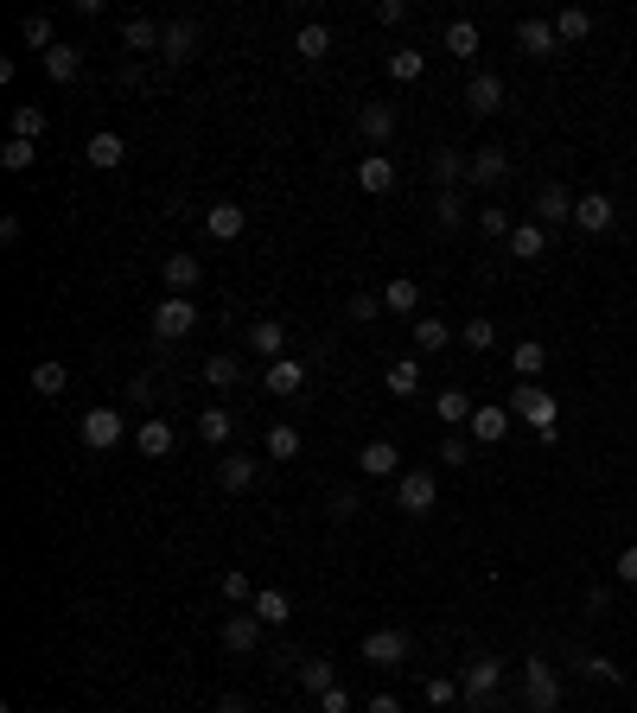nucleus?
Returning a JSON list of instances; mask_svg holds the SVG:
<instances>
[{
    "instance_id": "412c9836",
    "label": "nucleus",
    "mask_w": 637,
    "mask_h": 713,
    "mask_svg": "<svg viewBox=\"0 0 637 713\" xmlns=\"http://www.w3.org/2000/svg\"><path fill=\"white\" fill-rule=\"evenodd\" d=\"M249 612H255V618H262V624H268V631H274V624H287V618H294V599H287V593H281V586H255V599H249Z\"/></svg>"
},
{
    "instance_id": "dca6fc26",
    "label": "nucleus",
    "mask_w": 637,
    "mask_h": 713,
    "mask_svg": "<svg viewBox=\"0 0 637 713\" xmlns=\"http://www.w3.org/2000/svg\"><path fill=\"white\" fill-rule=\"evenodd\" d=\"M516 45H523L529 58H555L561 32H555V20H523V26H516Z\"/></svg>"
},
{
    "instance_id": "cd10ccee",
    "label": "nucleus",
    "mask_w": 637,
    "mask_h": 713,
    "mask_svg": "<svg viewBox=\"0 0 637 713\" xmlns=\"http://www.w3.org/2000/svg\"><path fill=\"white\" fill-rule=\"evenodd\" d=\"M198 51V26L192 20H166V39H160V58H172V64H185Z\"/></svg>"
},
{
    "instance_id": "2eb2a0df",
    "label": "nucleus",
    "mask_w": 637,
    "mask_h": 713,
    "mask_svg": "<svg viewBox=\"0 0 637 713\" xmlns=\"http://www.w3.org/2000/svg\"><path fill=\"white\" fill-rule=\"evenodd\" d=\"M504 179H510V153L504 147H472V179L466 185H485L491 191V185H504Z\"/></svg>"
},
{
    "instance_id": "5701e85b",
    "label": "nucleus",
    "mask_w": 637,
    "mask_h": 713,
    "mask_svg": "<svg viewBox=\"0 0 637 713\" xmlns=\"http://www.w3.org/2000/svg\"><path fill=\"white\" fill-rule=\"evenodd\" d=\"M39 64H45L51 83H77V77H83V45H51Z\"/></svg>"
},
{
    "instance_id": "ea45409f",
    "label": "nucleus",
    "mask_w": 637,
    "mask_h": 713,
    "mask_svg": "<svg viewBox=\"0 0 637 713\" xmlns=\"http://www.w3.org/2000/svg\"><path fill=\"white\" fill-rule=\"evenodd\" d=\"M383 71H389L395 83H421V77H427V51H389Z\"/></svg>"
},
{
    "instance_id": "473e14b6",
    "label": "nucleus",
    "mask_w": 637,
    "mask_h": 713,
    "mask_svg": "<svg viewBox=\"0 0 637 713\" xmlns=\"http://www.w3.org/2000/svg\"><path fill=\"white\" fill-rule=\"evenodd\" d=\"M510 370L523 376V382H542V370H548V351H542V338H523L510 351Z\"/></svg>"
},
{
    "instance_id": "79ce46f5",
    "label": "nucleus",
    "mask_w": 637,
    "mask_h": 713,
    "mask_svg": "<svg viewBox=\"0 0 637 713\" xmlns=\"http://www.w3.org/2000/svg\"><path fill=\"white\" fill-rule=\"evenodd\" d=\"M204 382L211 389H236L243 382V357H204Z\"/></svg>"
},
{
    "instance_id": "8fccbe9b",
    "label": "nucleus",
    "mask_w": 637,
    "mask_h": 713,
    "mask_svg": "<svg viewBox=\"0 0 637 713\" xmlns=\"http://www.w3.org/2000/svg\"><path fill=\"white\" fill-rule=\"evenodd\" d=\"M32 160H39V141H13V134H7V147H0V166H7V172H32Z\"/></svg>"
},
{
    "instance_id": "13d9d810",
    "label": "nucleus",
    "mask_w": 637,
    "mask_h": 713,
    "mask_svg": "<svg viewBox=\"0 0 637 713\" xmlns=\"http://www.w3.org/2000/svg\"><path fill=\"white\" fill-rule=\"evenodd\" d=\"M357 510H364V497H357V491H338V497H332V516H338V523H351Z\"/></svg>"
},
{
    "instance_id": "338daca9",
    "label": "nucleus",
    "mask_w": 637,
    "mask_h": 713,
    "mask_svg": "<svg viewBox=\"0 0 637 713\" xmlns=\"http://www.w3.org/2000/svg\"><path fill=\"white\" fill-rule=\"evenodd\" d=\"M631 713H637V707H631Z\"/></svg>"
},
{
    "instance_id": "a211bd4d",
    "label": "nucleus",
    "mask_w": 637,
    "mask_h": 713,
    "mask_svg": "<svg viewBox=\"0 0 637 713\" xmlns=\"http://www.w3.org/2000/svg\"><path fill=\"white\" fill-rule=\"evenodd\" d=\"M466 109H472V115H497V109H504V77L478 71V77L466 83Z\"/></svg>"
},
{
    "instance_id": "69168bd1",
    "label": "nucleus",
    "mask_w": 637,
    "mask_h": 713,
    "mask_svg": "<svg viewBox=\"0 0 637 713\" xmlns=\"http://www.w3.org/2000/svg\"><path fill=\"white\" fill-rule=\"evenodd\" d=\"M217 713H249L243 701H236V694H230V701H217Z\"/></svg>"
},
{
    "instance_id": "7c9ffc66",
    "label": "nucleus",
    "mask_w": 637,
    "mask_h": 713,
    "mask_svg": "<svg viewBox=\"0 0 637 713\" xmlns=\"http://www.w3.org/2000/svg\"><path fill=\"white\" fill-rule=\"evenodd\" d=\"M510 255H516V262H542V255H548V230H542V223H516V230H510Z\"/></svg>"
},
{
    "instance_id": "6e6d98bb",
    "label": "nucleus",
    "mask_w": 637,
    "mask_h": 713,
    "mask_svg": "<svg viewBox=\"0 0 637 713\" xmlns=\"http://www.w3.org/2000/svg\"><path fill=\"white\" fill-rule=\"evenodd\" d=\"M223 599H236V605H249V599H255V586H249V573H223Z\"/></svg>"
},
{
    "instance_id": "680f3d73",
    "label": "nucleus",
    "mask_w": 637,
    "mask_h": 713,
    "mask_svg": "<svg viewBox=\"0 0 637 713\" xmlns=\"http://www.w3.org/2000/svg\"><path fill=\"white\" fill-rule=\"evenodd\" d=\"M618 580H625V586H637V542H631L625 554H618Z\"/></svg>"
},
{
    "instance_id": "e433bc0d",
    "label": "nucleus",
    "mask_w": 637,
    "mask_h": 713,
    "mask_svg": "<svg viewBox=\"0 0 637 713\" xmlns=\"http://www.w3.org/2000/svg\"><path fill=\"white\" fill-rule=\"evenodd\" d=\"M446 344H453V325H446V319H415V351L421 357L446 351Z\"/></svg>"
},
{
    "instance_id": "603ef678",
    "label": "nucleus",
    "mask_w": 637,
    "mask_h": 713,
    "mask_svg": "<svg viewBox=\"0 0 637 713\" xmlns=\"http://www.w3.org/2000/svg\"><path fill=\"white\" fill-rule=\"evenodd\" d=\"M344 312H351L357 325H370V319H383V293H351L344 300Z\"/></svg>"
},
{
    "instance_id": "09e8293b",
    "label": "nucleus",
    "mask_w": 637,
    "mask_h": 713,
    "mask_svg": "<svg viewBox=\"0 0 637 713\" xmlns=\"http://www.w3.org/2000/svg\"><path fill=\"white\" fill-rule=\"evenodd\" d=\"M459 344H466V351H497V325L491 319H466L459 325Z\"/></svg>"
},
{
    "instance_id": "3c124183",
    "label": "nucleus",
    "mask_w": 637,
    "mask_h": 713,
    "mask_svg": "<svg viewBox=\"0 0 637 713\" xmlns=\"http://www.w3.org/2000/svg\"><path fill=\"white\" fill-rule=\"evenodd\" d=\"M434 223H440L446 236H453L459 223H466V204H459V191H440V204H434Z\"/></svg>"
},
{
    "instance_id": "052dcab7",
    "label": "nucleus",
    "mask_w": 637,
    "mask_h": 713,
    "mask_svg": "<svg viewBox=\"0 0 637 713\" xmlns=\"http://www.w3.org/2000/svg\"><path fill=\"white\" fill-rule=\"evenodd\" d=\"M319 713H351V694H344V688H325V694H319Z\"/></svg>"
},
{
    "instance_id": "e2e57ef3",
    "label": "nucleus",
    "mask_w": 637,
    "mask_h": 713,
    "mask_svg": "<svg viewBox=\"0 0 637 713\" xmlns=\"http://www.w3.org/2000/svg\"><path fill=\"white\" fill-rule=\"evenodd\" d=\"M128 395H134V402L147 408V402H153V395H160V389H153V376H134V389H128Z\"/></svg>"
},
{
    "instance_id": "4c0bfd02",
    "label": "nucleus",
    "mask_w": 637,
    "mask_h": 713,
    "mask_svg": "<svg viewBox=\"0 0 637 713\" xmlns=\"http://www.w3.org/2000/svg\"><path fill=\"white\" fill-rule=\"evenodd\" d=\"M300 688H306V694H313V701H319L325 688H338V669L325 663V656H306V663H300Z\"/></svg>"
},
{
    "instance_id": "c756f323",
    "label": "nucleus",
    "mask_w": 637,
    "mask_h": 713,
    "mask_svg": "<svg viewBox=\"0 0 637 713\" xmlns=\"http://www.w3.org/2000/svg\"><path fill=\"white\" fill-rule=\"evenodd\" d=\"M434 414H440V427H446V433L472 427V395H466V389H440V402H434Z\"/></svg>"
},
{
    "instance_id": "f03ea898",
    "label": "nucleus",
    "mask_w": 637,
    "mask_h": 713,
    "mask_svg": "<svg viewBox=\"0 0 637 713\" xmlns=\"http://www.w3.org/2000/svg\"><path fill=\"white\" fill-rule=\"evenodd\" d=\"M192 332H198V306L185 300V293H166V300L153 306V338L179 344V338H192Z\"/></svg>"
},
{
    "instance_id": "393cba45",
    "label": "nucleus",
    "mask_w": 637,
    "mask_h": 713,
    "mask_svg": "<svg viewBox=\"0 0 637 713\" xmlns=\"http://www.w3.org/2000/svg\"><path fill=\"white\" fill-rule=\"evenodd\" d=\"M357 185H364L370 198L395 191V160H389V153H364V166H357Z\"/></svg>"
},
{
    "instance_id": "20e7f679",
    "label": "nucleus",
    "mask_w": 637,
    "mask_h": 713,
    "mask_svg": "<svg viewBox=\"0 0 637 713\" xmlns=\"http://www.w3.org/2000/svg\"><path fill=\"white\" fill-rule=\"evenodd\" d=\"M523 694H529V713H555V707H561V675H555V663L529 656V663H523Z\"/></svg>"
},
{
    "instance_id": "5fc2aeb1",
    "label": "nucleus",
    "mask_w": 637,
    "mask_h": 713,
    "mask_svg": "<svg viewBox=\"0 0 637 713\" xmlns=\"http://www.w3.org/2000/svg\"><path fill=\"white\" fill-rule=\"evenodd\" d=\"M440 459H446V465H466V459H472L466 433H446V440H440Z\"/></svg>"
},
{
    "instance_id": "39448f33",
    "label": "nucleus",
    "mask_w": 637,
    "mask_h": 713,
    "mask_svg": "<svg viewBox=\"0 0 637 713\" xmlns=\"http://www.w3.org/2000/svg\"><path fill=\"white\" fill-rule=\"evenodd\" d=\"M440 503V478L434 472H402L395 478V510L402 516H427Z\"/></svg>"
},
{
    "instance_id": "58836bf2",
    "label": "nucleus",
    "mask_w": 637,
    "mask_h": 713,
    "mask_svg": "<svg viewBox=\"0 0 637 713\" xmlns=\"http://www.w3.org/2000/svg\"><path fill=\"white\" fill-rule=\"evenodd\" d=\"M20 39L39 51V58H45L51 45H64V39H58V26H51V13H32V20H20Z\"/></svg>"
},
{
    "instance_id": "c9c22d12",
    "label": "nucleus",
    "mask_w": 637,
    "mask_h": 713,
    "mask_svg": "<svg viewBox=\"0 0 637 713\" xmlns=\"http://www.w3.org/2000/svg\"><path fill=\"white\" fill-rule=\"evenodd\" d=\"M160 39H166V26H153L147 13H134V20L122 26V45L128 51H160Z\"/></svg>"
},
{
    "instance_id": "f257e3e1",
    "label": "nucleus",
    "mask_w": 637,
    "mask_h": 713,
    "mask_svg": "<svg viewBox=\"0 0 637 713\" xmlns=\"http://www.w3.org/2000/svg\"><path fill=\"white\" fill-rule=\"evenodd\" d=\"M510 414H516V421H523L529 433H536V440H548V446H555V427H561V402H555V395L542 389V382H516V389H510Z\"/></svg>"
},
{
    "instance_id": "f3484780",
    "label": "nucleus",
    "mask_w": 637,
    "mask_h": 713,
    "mask_svg": "<svg viewBox=\"0 0 637 713\" xmlns=\"http://www.w3.org/2000/svg\"><path fill=\"white\" fill-rule=\"evenodd\" d=\"M160 274H166V293H185V300H192V287L204 281V262L198 255H166Z\"/></svg>"
},
{
    "instance_id": "1a4fd4ad",
    "label": "nucleus",
    "mask_w": 637,
    "mask_h": 713,
    "mask_svg": "<svg viewBox=\"0 0 637 713\" xmlns=\"http://www.w3.org/2000/svg\"><path fill=\"white\" fill-rule=\"evenodd\" d=\"M243 351H249V357H268V363L287 357V325H281V319H255L249 332H243Z\"/></svg>"
},
{
    "instance_id": "c85d7f7f",
    "label": "nucleus",
    "mask_w": 637,
    "mask_h": 713,
    "mask_svg": "<svg viewBox=\"0 0 637 713\" xmlns=\"http://www.w3.org/2000/svg\"><path fill=\"white\" fill-rule=\"evenodd\" d=\"M294 51H300V58H306V64H319V58H332V26H325V20H306V26L294 32Z\"/></svg>"
},
{
    "instance_id": "b1692460",
    "label": "nucleus",
    "mask_w": 637,
    "mask_h": 713,
    "mask_svg": "<svg viewBox=\"0 0 637 713\" xmlns=\"http://www.w3.org/2000/svg\"><path fill=\"white\" fill-rule=\"evenodd\" d=\"M64 389H71V370H64L58 357H39V363H32V395H45V402H58Z\"/></svg>"
},
{
    "instance_id": "a19ab883",
    "label": "nucleus",
    "mask_w": 637,
    "mask_h": 713,
    "mask_svg": "<svg viewBox=\"0 0 637 713\" xmlns=\"http://www.w3.org/2000/svg\"><path fill=\"white\" fill-rule=\"evenodd\" d=\"M13 141H45V109L39 102H20V109H13Z\"/></svg>"
},
{
    "instance_id": "4468645a",
    "label": "nucleus",
    "mask_w": 637,
    "mask_h": 713,
    "mask_svg": "<svg viewBox=\"0 0 637 713\" xmlns=\"http://www.w3.org/2000/svg\"><path fill=\"white\" fill-rule=\"evenodd\" d=\"M262 389L268 395H300L306 389V363L300 357H274L268 370H262Z\"/></svg>"
},
{
    "instance_id": "f8f14e48",
    "label": "nucleus",
    "mask_w": 637,
    "mask_h": 713,
    "mask_svg": "<svg viewBox=\"0 0 637 713\" xmlns=\"http://www.w3.org/2000/svg\"><path fill=\"white\" fill-rule=\"evenodd\" d=\"M204 230H211L217 242H236V236L249 230V211H243V204H230V198H217L211 211H204Z\"/></svg>"
},
{
    "instance_id": "a18cd8bd",
    "label": "nucleus",
    "mask_w": 637,
    "mask_h": 713,
    "mask_svg": "<svg viewBox=\"0 0 637 713\" xmlns=\"http://www.w3.org/2000/svg\"><path fill=\"white\" fill-rule=\"evenodd\" d=\"M555 32H561V45H580L593 32V13H580V7H567V13H555Z\"/></svg>"
},
{
    "instance_id": "6ab92c4d",
    "label": "nucleus",
    "mask_w": 637,
    "mask_h": 713,
    "mask_svg": "<svg viewBox=\"0 0 637 713\" xmlns=\"http://www.w3.org/2000/svg\"><path fill=\"white\" fill-rule=\"evenodd\" d=\"M472 440L478 446H504L510 440V408H472Z\"/></svg>"
},
{
    "instance_id": "7ed1b4c3",
    "label": "nucleus",
    "mask_w": 637,
    "mask_h": 713,
    "mask_svg": "<svg viewBox=\"0 0 637 713\" xmlns=\"http://www.w3.org/2000/svg\"><path fill=\"white\" fill-rule=\"evenodd\" d=\"M77 433H83V446H90V452H115V446L128 440V421H122V408H90L77 421Z\"/></svg>"
},
{
    "instance_id": "a878e982",
    "label": "nucleus",
    "mask_w": 637,
    "mask_h": 713,
    "mask_svg": "<svg viewBox=\"0 0 637 713\" xmlns=\"http://www.w3.org/2000/svg\"><path fill=\"white\" fill-rule=\"evenodd\" d=\"M383 389L395 395V402H408V395H421V363L415 357H395L383 370Z\"/></svg>"
},
{
    "instance_id": "0e129e2a",
    "label": "nucleus",
    "mask_w": 637,
    "mask_h": 713,
    "mask_svg": "<svg viewBox=\"0 0 637 713\" xmlns=\"http://www.w3.org/2000/svg\"><path fill=\"white\" fill-rule=\"evenodd\" d=\"M364 713H402V701H395V694H370Z\"/></svg>"
},
{
    "instance_id": "37998d69",
    "label": "nucleus",
    "mask_w": 637,
    "mask_h": 713,
    "mask_svg": "<svg viewBox=\"0 0 637 713\" xmlns=\"http://www.w3.org/2000/svg\"><path fill=\"white\" fill-rule=\"evenodd\" d=\"M446 58H478V26H472V20H453V26H446Z\"/></svg>"
},
{
    "instance_id": "9d476101",
    "label": "nucleus",
    "mask_w": 637,
    "mask_h": 713,
    "mask_svg": "<svg viewBox=\"0 0 637 713\" xmlns=\"http://www.w3.org/2000/svg\"><path fill=\"white\" fill-rule=\"evenodd\" d=\"M395 102H364V109H357V134H364L370 147H383V141H395Z\"/></svg>"
},
{
    "instance_id": "4be33fe9",
    "label": "nucleus",
    "mask_w": 637,
    "mask_h": 713,
    "mask_svg": "<svg viewBox=\"0 0 637 713\" xmlns=\"http://www.w3.org/2000/svg\"><path fill=\"white\" fill-rule=\"evenodd\" d=\"M427 172L453 191V185H466L472 179V153H453V147H434V160H427Z\"/></svg>"
},
{
    "instance_id": "4d7b16f0",
    "label": "nucleus",
    "mask_w": 637,
    "mask_h": 713,
    "mask_svg": "<svg viewBox=\"0 0 637 713\" xmlns=\"http://www.w3.org/2000/svg\"><path fill=\"white\" fill-rule=\"evenodd\" d=\"M408 20V0H376V26H402Z\"/></svg>"
},
{
    "instance_id": "c03bdc74",
    "label": "nucleus",
    "mask_w": 637,
    "mask_h": 713,
    "mask_svg": "<svg viewBox=\"0 0 637 713\" xmlns=\"http://www.w3.org/2000/svg\"><path fill=\"white\" fill-rule=\"evenodd\" d=\"M300 427H287V421H274L268 427V459H300Z\"/></svg>"
},
{
    "instance_id": "aec40b11",
    "label": "nucleus",
    "mask_w": 637,
    "mask_h": 713,
    "mask_svg": "<svg viewBox=\"0 0 637 713\" xmlns=\"http://www.w3.org/2000/svg\"><path fill=\"white\" fill-rule=\"evenodd\" d=\"M83 160H90L96 172H115V166L128 160V141H122V134H109V128H102V134H90V147H83Z\"/></svg>"
},
{
    "instance_id": "0eeeda50",
    "label": "nucleus",
    "mask_w": 637,
    "mask_h": 713,
    "mask_svg": "<svg viewBox=\"0 0 637 713\" xmlns=\"http://www.w3.org/2000/svg\"><path fill=\"white\" fill-rule=\"evenodd\" d=\"M618 223V204L606 198V191H587V198H574V230L580 236H606Z\"/></svg>"
},
{
    "instance_id": "864d4df0",
    "label": "nucleus",
    "mask_w": 637,
    "mask_h": 713,
    "mask_svg": "<svg viewBox=\"0 0 637 713\" xmlns=\"http://www.w3.org/2000/svg\"><path fill=\"white\" fill-rule=\"evenodd\" d=\"M459 694H466V688H459L453 675H427V707H453Z\"/></svg>"
},
{
    "instance_id": "ddd939ff",
    "label": "nucleus",
    "mask_w": 637,
    "mask_h": 713,
    "mask_svg": "<svg viewBox=\"0 0 637 713\" xmlns=\"http://www.w3.org/2000/svg\"><path fill=\"white\" fill-rule=\"evenodd\" d=\"M536 223H542V230L574 223V191H567V185H542V191H536Z\"/></svg>"
},
{
    "instance_id": "f704fd0d",
    "label": "nucleus",
    "mask_w": 637,
    "mask_h": 713,
    "mask_svg": "<svg viewBox=\"0 0 637 713\" xmlns=\"http://www.w3.org/2000/svg\"><path fill=\"white\" fill-rule=\"evenodd\" d=\"M415 306H421V281L395 274V281L383 287V312H395V319H402V312H415Z\"/></svg>"
},
{
    "instance_id": "423d86ee",
    "label": "nucleus",
    "mask_w": 637,
    "mask_h": 713,
    "mask_svg": "<svg viewBox=\"0 0 637 713\" xmlns=\"http://www.w3.org/2000/svg\"><path fill=\"white\" fill-rule=\"evenodd\" d=\"M497 682H504V663L497 656H478V663H466V701H472V713H485L491 707V694H497Z\"/></svg>"
},
{
    "instance_id": "bf43d9fd",
    "label": "nucleus",
    "mask_w": 637,
    "mask_h": 713,
    "mask_svg": "<svg viewBox=\"0 0 637 713\" xmlns=\"http://www.w3.org/2000/svg\"><path fill=\"white\" fill-rule=\"evenodd\" d=\"M580 669L599 675V682H618V663H606V656H580Z\"/></svg>"
},
{
    "instance_id": "49530a36",
    "label": "nucleus",
    "mask_w": 637,
    "mask_h": 713,
    "mask_svg": "<svg viewBox=\"0 0 637 713\" xmlns=\"http://www.w3.org/2000/svg\"><path fill=\"white\" fill-rule=\"evenodd\" d=\"M478 230H485L491 242H510V230H516V223H510V211H504V204H478Z\"/></svg>"
},
{
    "instance_id": "de8ad7c7",
    "label": "nucleus",
    "mask_w": 637,
    "mask_h": 713,
    "mask_svg": "<svg viewBox=\"0 0 637 713\" xmlns=\"http://www.w3.org/2000/svg\"><path fill=\"white\" fill-rule=\"evenodd\" d=\"M217 484H223V491H249V484H255V459H223Z\"/></svg>"
},
{
    "instance_id": "6e6552de",
    "label": "nucleus",
    "mask_w": 637,
    "mask_h": 713,
    "mask_svg": "<svg viewBox=\"0 0 637 713\" xmlns=\"http://www.w3.org/2000/svg\"><path fill=\"white\" fill-rule=\"evenodd\" d=\"M408 650H415L408 631H370V637H364V663H370V669H402Z\"/></svg>"
},
{
    "instance_id": "72a5a7b5",
    "label": "nucleus",
    "mask_w": 637,
    "mask_h": 713,
    "mask_svg": "<svg viewBox=\"0 0 637 713\" xmlns=\"http://www.w3.org/2000/svg\"><path fill=\"white\" fill-rule=\"evenodd\" d=\"M134 446H141L147 459H166V452L179 446V433H172L166 421H141V427H134Z\"/></svg>"
},
{
    "instance_id": "bb28decb",
    "label": "nucleus",
    "mask_w": 637,
    "mask_h": 713,
    "mask_svg": "<svg viewBox=\"0 0 637 713\" xmlns=\"http://www.w3.org/2000/svg\"><path fill=\"white\" fill-rule=\"evenodd\" d=\"M395 459H402L395 440H370L364 452H357V472H364V478H395Z\"/></svg>"
},
{
    "instance_id": "2f4dec72",
    "label": "nucleus",
    "mask_w": 637,
    "mask_h": 713,
    "mask_svg": "<svg viewBox=\"0 0 637 713\" xmlns=\"http://www.w3.org/2000/svg\"><path fill=\"white\" fill-rule=\"evenodd\" d=\"M230 433H236V414L230 408H198V440L204 446H230Z\"/></svg>"
},
{
    "instance_id": "9b49d317",
    "label": "nucleus",
    "mask_w": 637,
    "mask_h": 713,
    "mask_svg": "<svg viewBox=\"0 0 637 713\" xmlns=\"http://www.w3.org/2000/svg\"><path fill=\"white\" fill-rule=\"evenodd\" d=\"M262 631H268V624L255 618V612H236V618H223V650H236V656L262 650Z\"/></svg>"
}]
</instances>
